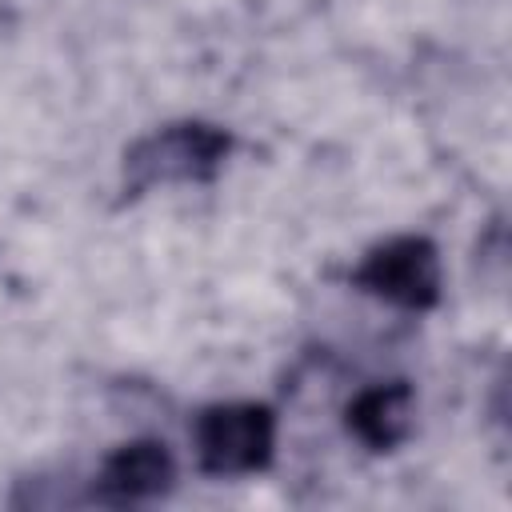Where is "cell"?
<instances>
[{
  "label": "cell",
  "mask_w": 512,
  "mask_h": 512,
  "mask_svg": "<svg viewBox=\"0 0 512 512\" xmlns=\"http://www.w3.org/2000/svg\"><path fill=\"white\" fill-rule=\"evenodd\" d=\"M176 488V456L164 440L140 436L128 444H116L92 480V500L112 508L152 504Z\"/></svg>",
  "instance_id": "277c9868"
},
{
  "label": "cell",
  "mask_w": 512,
  "mask_h": 512,
  "mask_svg": "<svg viewBox=\"0 0 512 512\" xmlns=\"http://www.w3.org/2000/svg\"><path fill=\"white\" fill-rule=\"evenodd\" d=\"M192 448L208 476H256L276 452V412L256 400L208 404L192 424Z\"/></svg>",
  "instance_id": "7a4b0ae2"
},
{
  "label": "cell",
  "mask_w": 512,
  "mask_h": 512,
  "mask_svg": "<svg viewBox=\"0 0 512 512\" xmlns=\"http://www.w3.org/2000/svg\"><path fill=\"white\" fill-rule=\"evenodd\" d=\"M352 284L392 308L428 312L440 300V252L428 236H388L352 268Z\"/></svg>",
  "instance_id": "3957f363"
},
{
  "label": "cell",
  "mask_w": 512,
  "mask_h": 512,
  "mask_svg": "<svg viewBox=\"0 0 512 512\" xmlns=\"http://www.w3.org/2000/svg\"><path fill=\"white\" fill-rule=\"evenodd\" d=\"M232 156V136L208 120H176L140 136L124 152V192L144 196L164 184H208Z\"/></svg>",
  "instance_id": "6da1fadb"
},
{
  "label": "cell",
  "mask_w": 512,
  "mask_h": 512,
  "mask_svg": "<svg viewBox=\"0 0 512 512\" xmlns=\"http://www.w3.org/2000/svg\"><path fill=\"white\" fill-rule=\"evenodd\" d=\"M348 432L368 452H396L416 428V392L408 380L368 384L344 408Z\"/></svg>",
  "instance_id": "5b68a950"
}]
</instances>
